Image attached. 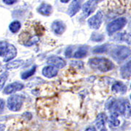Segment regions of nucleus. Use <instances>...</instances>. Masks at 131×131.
<instances>
[{
  "mask_svg": "<svg viewBox=\"0 0 131 131\" xmlns=\"http://www.w3.org/2000/svg\"><path fill=\"white\" fill-rule=\"evenodd\" d=\"M112 90L115 93L123 94L127 91V86L121 82H117L113 84V86L112 87Z\"/></svg>",
  "mask_w": 131,
  "mask_h": 131,
  "instance_id": "obj_17",
  "label": "nucleus"
},
{
  "mask_svg": "<svg viewBox=\"0 0 131 131\" xmlns=\"http://www.w3.org/2000/svg\"><path fill=\"white\" fill-rule=\"evenodd\" d=\"M37 12L42 15L49 16L52 12V7L51 5L49 4L43 3L37 8Z\"/></svg>",
  "mask_w": 131,
  "mask_h": 131,
  "instance_id": "obj_15",
  "label": "nucleus"
},
{
  "mask_svg": "<svg viewBox=\"0 0 131 131\" xmlns=\"http://www.w3.org/2000/svg\"><path fill=\"white\" fill-rule=\"evenodd\" d=\"M88 54V47H80L77 51L75 52L73 55L74 58H82L87 56Z\"/></svg>",
  "mask_w": 131,
  "mask_h": 131,
  "instance_id": "obj_20",
  "label": "nucleus"
},
{
  "mask_svg": "<svg viewBox=\"0 0 131 131\" xmlns=\"http://www.w3.org/2000/svg\"><path fill=\"white\" fill-rule=\"evenodd\" d=\"M106 115L104 114H99L98 115V117L96 118L95 120V125L96 126L98 127V129H102L104 127L105 123H106Z\"/></svg>",
  "mask_w": 131,
  "mask_h": 131,
  "instance_id": "obj_19",
  "label": "nucleus"
},
{
  "mask_svg": "<svg viewBox=\"0 0 131 131\" xmlns=\"http://www.w3.org/2000/svg\"><path fill=\"white\" fill-rule=\"evenodd\" d=\"M17 56V49L8 42H0V57L4 58L5 62L12 61Z\"/></svg>",
  "mask_w": 131,
  "mask_h": 131,
  "instance_id": "obj_4",
  "label": "nucleus"
},
{
  "mask_svg": "<svg viewBox=\"0 0 131 131\" xmlns=\"http://www.w3.org/2000/svg\"><path fill=\"white\" fill-rule=\"evenodd\" d=\"M70 0H61V2L62 3H68Z\"/></svg>",
  "mask_w": 131,
  "mask_h": 131,
  "instance_id": "obj_31",
  "label": "nucleus"
},
{
  "mask_svg": "<svg viewBox=\"0 0 131 131\" xmlns=\"http://www.w3.org/2000/svg\"><path fill=\"white\" fill-rule=\"evenodd\" d=\"M21 27V24L19 22L18 20H15L13 21L11 24H9V30L12 33H17L20 30V28Z\"/></svg>",
  "mask_w": 131,
  "mask_h": 131,
  "instance_id": "obj_22",
  "label": "nucleus"
},
{
  "mask_svg": "<svg viewBox=\"0 0 131 131\" xmlns=\"http://www.w3.org/2000/svg\"><path fill=\"white\" fill-rule=\"evenodd\" d=\"M5 101L3 100V99L0 98V114L3 112V110H4V108H5Z\"/></svg>",
  "mask_w": 131,
  "mask_h": 131,
  "instance_id": "obj_27",
  "label": "nucleus"
},
{
  "mask_svg": "<svg viewBox=\"0 0 131 131\" xmlns=\"http://www.w3.org/2000/svg\"><path fill=\"white\" fill-rule=\"evenodd\" d=\"M106 107L112 112L122 114L126 118L130 117L131 106L127 99H112L106 104Z\"/></svg>",
  "mask_w": 131,
  "mask_h": 131,
  "instance_id": "obj_2",
  "label": "nucleus"
},
{
  "mask_svg": "<svg viewBox=\"0 0 131 131\" xmlns=\"http://www.w3.org/2000/svg\"><path fill=\"white\" fill-rule=\"evenodd\" d=\"M23 63H24V61H21V60H17V61H12V62L8 63L6 65V68L7 69H17V68L20 67Z\"/></svg>",
  "mask_w": 131,
  "mask_h": 131,
  "instance_id": "obj_21",
  "label": "nucleus"
},
{
  "mask_svg": "<svg viewBox=\"0 0 131 131\" xmlns=\"http://www.w3.org/2000/svg\"><path fill=\"white\" fill-rule=\"evenodd\" d=\"M24 84L18 82H13L11 84H8L4 90V93L9 95V94L14 93L17 91H20L24 88Z\"/></svg>",
  "mask_w": 131,
  "mask_h": 131,
  "instance_id": "obj_12",
  "label": "nucleus"
},
{
  "mask_svg": "<svg viewBox=\"0 0 131 131\" xmlns=\"http://www.w3.org/2000/svg\"><path fill=\"white\" fill-rule=\"evenodd\" d=\"M101 131H107V130H106V129L105 127H103V128L101 129Z\"/></svg>",
  "mask_w": 131,
  "mask_h": 131,
  "instance_id": "obj_32",
  "label": "nucleus"
},
{
  "mask_svg": "<svg viewBox=\"0 0 131 131\" xmlns=\"http://www.w3.org/2000/svg\"><path fill=\"white\" fill-rule=\"evenodd\" d=\"M36 66H34L32 67L30 70L26 71H25L22 74H21V78L23 79V80H27L28 78H29L30 77H31L34 73H35V71H36Z\"/></svg>",
  "mask_w": 131,
  "mask_h": 131,
  "instance_id": "obj_23",
  "label": "nucleus"
},
{
  "mask_svg": "<svg viewBox=\"0 0 131 131\" xmlns=\"http://www.w3.org/2000/svg\"><path fill=\"white\" fill-rule=\"evenodd\" d=\"M103 15L101 11H98L96 14L90 18L88 23L89 26L93 29H98L102 24Z\"/></svg>",
  "mask_w": 131,
  "mask_h": 131,
  "instance_id": "obj_8",
  "label": "nucleus"
},
{
  "mask_svg": "<svg viewBox=\"0 0 131 131\" xmlns=\"http://www.w3.org/2000/svg\"><path fill=\"white\" fill-rule=\"evenodd\" d=\"M108 46L107 45H100L98 47H94L93 50V53H103L107 51Z\"/></svg>",
  "mask_w": 131,
  "mask_h": 131,
  "instance_id": "obj_25",
  "label": "nucleus"
},
{
  "mask_svg": "<svg viewBox=\"0 0 131 131\" xmlns=\"http://www.w3.org/2000/svg\"><path fill=\"white\" fill-rule=\"evenodd\" d=\"M130 99H131V95H130Z\"/></svg>",
  "mask_w": 131,
  "mask_h": 131,
  "instance_id": "obj_33",
  "label": "nucleus"
},
{
  "mask_svg": "<svg viewBox=\"0 0 131 131\" xmlns=\"http://www.w3.org/2000/svg\"><path fill=\"white\" fill-rule=\"evenodd\" d=\"M47 62L48 64L53 66L56 67L57 69H63V67H65L66 64L65 60L58 56L50 57L47 59Z\"/></svg>",
  "mask_w": 131,
  "mask_h": 131,
  "instance_id": "obj_10",
  "label": "nucleus"
},
{
  "mask_svg": "<svg viewBox=\"0 0 131 131\" xmlns=\"http://www.w3.org/2000/svg\"><path fill=\"white\" fill-rule=\"evenodd\" d=\"M103 39H104V36L101 34H98V33H93L91 36V40L94 42H101Z\"/></svg>",
  "mask_w": 131,
  "mask_h": 131,
  "instance_id": "obj_26",
  "label": "nucleus"
},
{
  "mask_svg": "<svg viewBox=\"0 0 131 131\" xmlns=\"http://www.w3.org/2000/svg\"><path fill=\"white\" fill-rule=\"evenodd\" d=\"M0 131H5V125L0 124Z\"/></svg>",
  "mask_w": 131,
  "mask_h": 131,
  "instance_id": "obj_30",
  "label": "nucleus"
},
{
  "mask_svg": "<svg viewBox=\"0 0 131 131\" xmlns=\"http://www.w3.org/2000/svg\"><path fill=\"white\" fill-rule=\"evenodd\" d=\"M98 1H99V0H98Z\"/></svg>",
  "mask_w": 131,
  "mask_h": 131,
  "instance_id": "obj_34",
  "label": "nucleus"
},
{
  "mask_svg": "<svg viewBox=\"0 0 131 131\" xmlns=\"http://www.w3.org/2000/svg\"><path fill=\"white\" fill-rule=\"evenodd\" d=\"M127 24V19L125 18H119L114 20L112 21L110 24H108L107 32L108 34H113L114 33L117 32L118 31L121 30L122 28L125 27V26Z\"/></svg>",
  "mask_w": 131,
  "mask_h": 131,
  "instance_id": "obj_6",
  "label": "nucleus"
},
{
  "mask_svg": "<svg viewBox=\"0 0 131 131\" xmlns=\"http://www.w3.org/2000/svg\"><path fill=\"white\" fill-rule=\"evenodd\" d=\"M43 27L40 24H34V26L30 30L26 28L19 36V42L25 46H31L35 45L39 39V36L42 34Z\"/></svg>",
  "mask_w": 131,
  "mask_h": 131,
  "instance_id": "obj_1",
  "label": "nucleus"
},
{
  "mask_svg": "<svg viewBox=\"0 0 131 131\" xmlns=\"http://www.w3.org/2000/svg\"><path fill=\"white\" fill-rule=\"evenodd\" d=\"M8 75H9V73L7 71H5L0 75V91L4 88V85H5V82L7 80Z\"/></svg>",
  "mask_w": 131,
  "mask_h": 131,
  "instance_id": "obj_24",
  "label": "nucleus"
},
{
  "mask_svg": "<svg viewBox=\"0 0 131 131\" xmlns=\"http://www.w3.org/2000/svg\"><path fill=\"white\" fill-rule=\"evenodd\" d=\"M24 101L23 96L20 95H14L10 96L7 100V107L13 112H18L20 109Z\"/></svg>",
  "mask_w": 131,
  "mask_h": 131,
  "instance_id": "obj_7",
  "label": "nucleus"
},
{
  "mask_svg": "<svg viewBox=\"0 0 131 131\" xmlns=\"http://www.w3.org/2000/svg\"><path fill=\"white\" fill-rule=\"evenodd\" d=\"M131 55V50L126 46H117L111 51V56L117 62L125 60Z\"/></svg>",
  "mask_w": 131,
  "mask_h": 131,
  "instance_id": "obj_5",
  "label": "nucleus"
},
{
  "mask_svg": "<svg viewBox=\"0 0 131 131\" xmlns=\"http://www.w3.org/2000/svg\"><path fill=\"white\" fill-rule=\"evenodd\" d=\"M18 0H3V2L7 5H12L16 3Z\"/></svg>",
  "mask_w": 131,
  "mask_h": 131,
  "instance_id": "obj_28",
  "label": "nucleus"
},
{
  "mask_svg": "<svg viewBox=\"0 0 131 131\" xmlns=\"http://www.w3.org/2000/svg\"><path fill=\"white\" fill-rule=\"evenodd\" d=\"M119 114L117 112H112L110 117H109V120L108 122L109 124L113 127H118L120 125V121L119 119Z\"/></svg>",
  "mask_w": 131,
  "mask_h": 131,
  "instance_id": "obj_18",
  "label": "nucleus"
},
{
  "mask_svg": "<svg viewBox=\"0 0 131 131\" xmlns=\"http://www.w3.org/2000/svg\"><path fill=\"white\" fill-rule=\"evenodd\" d=\"M82 0H73L71 2L68 9V13L70 15V17H73L77 14L82 7Z\"/></svg>",
  "mask_w": 131,
  "mask_h": 131,
  "instance_id": "obj_11",
  "label": "nucleus"
},
{
  "mask_svg": "<svg viewBox=\"0 0 131 131\" xmlns=\"http://www.w3.org/2000/svg\"><path fill=\"white\" fill-rule=\"evenodd\" d=\"M120 73L123 78H129L131 76V60L122 66L120 69Z\"/></svg>",
  "mask_w": 131,
  "mask_h": 131,
  "instance_id": "obj_16",
  "label": "nucleus"
},
{
  "mask_svg": "<svg viewBox=\"0 0 131 131\" xmlns=\"http://www.w3.org/2000/svg\"><path fill=\"white\" fill-rule=\"evenodd\" d=\"M90 68L102 72H107L114 68V63L109 59L104 58H93L89 60Z\"/></svg>",
  "mask_w": 131,
  "mask_h": 131,
  "instance_id": "obj_3",
  "label": "nucleus"
},
{
  "mask_svg": "<svg viewBox=\"0 0 131 131\" xmlns=\"http://www.w3.org/2000/svg\"><path fill=\"white\" fill-rule=\"evenodd\" d=\"M85 131H97L96 130V129H95V127H88Z\"/></svg>",
  "mask_w": 131,
  "mask_h": 131,
  "instance_id": "obj_29",
  "label": "nucleus"
},
{
  "mask_svg": "<svg viewBox=\"0 0 131 131\" xmlns=\"http://www.w3.org/2000/svg\"><path fill=\"white\" fill-rule=\"evenodd\" d=\"M98 2V0H89L83 5L82 12H83V15L85 18L88 17L93 13H94V11L97 8Z\"/></svg>",
  "mask_w": 131,
  "mask_h": 131,
  "instance_id": "obj_9",
  "label": "nucleus"
},
{
  "mask_svg": "<svg viewBox=\"0 0 131 131\" xmlns=\"http://www.w3.org/2000/svg\"><path fill=\"white\" fill-rule=\"evenodd\" d=\"M52 31L55 33L56 34L61 35L65 31L66 25L63 22L60 20H56L54 21L51 25Z\"/></svg>",
  "mask_w": 131,
  "mask_h": 131,
  "instance_id": "obj_13",
  "label": "nucleus"
},
{
  "mask_svg": "<svg viewBox=\"0 0 131 131\" xmlns=\"http://www.w3.org/2000/svg\"><path fill=\"white\" fill-rule=\"evenodd\" d=\"M58 73V70L56 67L53 66L49 65L47 66H45L43 69H42V74L45 77H46L47 78H52L57 76Z\"/></svg>",
  "mask_w": 131,
  "mask_h": 131,
  "instance_id": "obj_14",
  "label": "nucleus"
}]
</instances>
